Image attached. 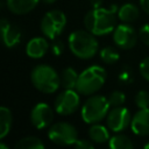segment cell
Segmentation results:
<instances>
[{
	"label": "cell",
	"instance_id": "obj_1",
	"mask_svg": "<svg viewBox=\"0 0 149 149\" xmlns=\"http://www.w3.org/2000/svg\"><path fill=\"white\" fill-rule=\"evenodd\" d=\"M116 15L118 12L115 9V6L108 9L102 7H94L85 15L84 26L95 36L107 35L115 29Z\"/></svg>",
	"mask_w": 149,
	"mask_h": 149
},
{
	"label": "cell",
	"instance_id": "obj_2",
	"mask_svg": "<svg viewBox=\"0 0 149 149\" xmlns=\"http://www.w3.org/2000/svg\"><path fill=\"white\" fill-rule=\"evenodd\" d=\"M95 35L86 30H76L69 36V48L71 52L79 59L92 58L99 48Z\"/></svg>",
	"mask_w": 149,
	"mask_h": 149
},
{
	"label": "cell",
	"instance_id": "obj_3",
	"mask_svg": "<svg viewBox=\"0 0 149 149\" xmlns=\"http://www.w3.org/2000/svg\"><path fill=\"white\" fill-rule=\"evenodd\" d=\"M31 84L42 93H54L61 86V77L56 70L47 64H40L31 70Z\"/></svg>",
	"mask_w": 149,
	"mask_h": 149
},
{
	"label": "cell",
	"instance_id": "obj_4",
	"mask_svg": "<svg viewBox=\"0 0 149 149\" xmlns=\"http://www.w3.org/2000/svg\"><path fill=\"white\" fill-rule=\"evenodd\" d=\"M106 77L107 73L104 68L92 65L79 73L76 90L83 95H92L104 86Z\"/></svg>",
	"mask_w": 149,
	"mask_h": 149
},
{
	"label": "cell",
	"instance_id": "obj_5",
	"mask_svg": "<svg viewBox=\"0 0 149 149\" xmlns=\"http://www.w3.org/2000/svg\"><path fill=\"white\" fill-rule=\"evenodd\" d=\"M109 101L108 98L95 94L90 97L81 107V119L86 123H97L107 116L109 112Z\"/></svg>",
	"mask_w": 149,
	"mask_h": 149
},
{
	"label": "cell",
	"instance_id": "obj_6",
	"mask_svg": "<svg viewBox=\"0 0 149 149\" xmlns=\"http://www.w3.org/2000/svg\"><path fill=\"white\" fill-rule=\"evenodd\" d=\"M66 16L62 10L54 9L47 12L41 20V31L45 37L55 40L65 28Z\"/></svg>",
	"mask_w": 149,
	"mask_h": 149
},
{
	"label": "cell",
	"instance_id": "obj_7",
	"mask_svg": "<svg viewBox=\"0 0 149 149\" xmlns=\"http://www.w3.org/2000/svg\"><path fill=\"white\" fill-rule=\"evenodd\" d=\"M48 137L58 146H73L78 140V133L74 126L68 122H56L48 130Z\"/></svg>",
	"mask_w": 149,
	"mask_h": 149
},
{
	"label": "cell",
	"instance_id": "obj_8",
	"mask_svg": "<svg viewBox=\"0 0 149 149\" xmlns=\"http://www.w3.org/2000/svg\"><path fill=\"white\" fill-rule=\"evenodd\" d=\"M80 102L77 90H64L55 99V111L59 115H70L77 111Z\"/></svg>",
	"mask_w": 149,
	"mask_h": 149
},
{
	"label": "cell",
	"instance_id": "obj_9",
	"mask_svg": "<svg viewBox=\"0 0 149 149\" xmlns=\"http://www.w3.org/2000/svg\"><path fill=\"white\" fill-rule=\"evenodd\" d=\"M107 127L113 133H121L132 123V115L128 108L123 106L113 107L107 114Z\"/></svg>",
	"mask_w": 149,
	"mask_h": 149
},
{
	"label": "cell",
	"instance_id": "obj_10",
	"mask_svg": "<svg viewBox=\"0 0 149 149\" xmlns=\"http://www.w3.org/2000/svg\"><path fill=\"white\" fill-rule=\"evenodd\" d=\"M137 38H139L137 33L128 23L119 24L113 30V41H114V43L123 50H128V49L134 48L136 42H137Z\"/></svg>",
	"mask_w": 149,
	"mask_h": 149
},
{
	"label": "cell",
	"instance_id": "obj_11",
	"mask_svg": "<svg viewBox=\"0 0 149 149\" xmlns=\"http://www.w3.org/2000/svg\"><path fill=\"white\" fill-rule=\"evenodd\" d=\"M54 120V112L49 105L40 102L35 105L30 112V121L37 129L47 128Z\"/></svg>",
	"mask_w": 149,
	"mask_h": 149
},
{
	"label": "cell",
	"instance_id": "obj_12",
	"mask_svg": "<svg viewBox=\"0 0 149 149\" xmlns=\"http://www.w3.org/2000/svg\"><path fill=\"white\" fill-rule=\"evenodd\" d=\"M0 30L2 42L7 48H14L20 43L21 31L15 24L10 23L6 19H2L0 23Z\"/></svg>",
	"mask_w": 149,
	"mask_h": 149
},
{
	"label": "cell",
	"instance_id": "obj_13",
	"mask_svg": "<svg viewBox=\"0 0 149 149\" xmlns=\"http://www.w3.org/2000/svg\"><path fill=\"white\" fill-rule=\"evenodd\" d=\"M130 127L135 135H149V108H140L132 118Z\"/></svg>",
	"mask_w": 149,
	"mask_h": 149
},
{
	"label": "cell",
	"instance_id": "obj_14",
	"mask_svg": "<svg viewBox=\"0 0 149 149\" xmlns=\"http://www.w3.org/2000/svg\"><path fill=\"white\" fill-rule=\"evenodd\" d=\"M49 44L44 37H34L26 45V54L28 57L37 59L43 57L48 51Z\"/></svg>",
	"mask_w": 149,
	"mask_h": 149
},
{
	"label": "cell",
	"instance_id": "obj_15",
	"mask_svg": "<svg viewBox=\"0 0 149 149\" xmlns=\"http://www.w3.org/2000/svg\"><path fill=\"white\" fill-rule=\"evenodd\" d=\"M41 0H6L8 9L16 15H23L31 12Z\"/></svg>",
	"mask_w": 149,
	"mask_h": 149
},
{
	"label": "cell",
	"instance_id": "obj_16",
	"mask_svg": "<svg viewBox=\"0 0 149 149\" xmlns=\"http://www.w3.org/2000/svg\"><path fill=\"white\" fill-rule=\"evenodd\" d=\"M108 130H109L108 127L99 125L98 122L92 123V126L88 129V136L94 143H105L111 139Z\"/></svg>",
	"mask_w": 149,
	"mask_h": 149
},
{
	"label": "cell",
	"instance_id": "obj_17",
	"mask_svg": "<svg viewBox=\"0 0 149 149\" xmlns=\"http://www.w3.org/2000/svg\"><path fill=\"white\" fill-rule=\"evenodd\" d=\"M139 15H140V10L137 6L133 3H125L120 8H118V17L125 23H130L136 21Z\"/></svg>",
	"mask_w": 149,
	"mask_h": 149
},
{
	"label": "cell",
	"instance_id": "obj_18",
	"mask_svg": "<svg viewBox=\"0 0 149 149\" xmlns=\"http://www.w3.org/2000/svg\"><path fill=\"white\" fill-rule=\"evenodd\" d=\"M78 73L72 68H65L61 73V86L64 90H76V85L78 81Z\"/></svg>",
	"mask_w": 149,
	"mask_h": 149
},
{
	"label": "cell",
	"instance_id": "obj_19",
	"mask_svg": "<svg viewBox=\"0 0 149 149\" xmlns=\"http://www.w3.org/2000/svg\"><path fill=\"white\" fill-rule=\"evenodd\" d=\"M12 122H13V116L12 112L9 108L1 106L0 107V139H5L12 128Z\"/></svg>",
	"mask_w": 149,
	"mask_h": 149
},
{
	"label": "cell",
	"instance_id": "obj_20",
	"mask_svg": "<svg viewBox=\"0 0 149 149\" xmlns=\"http://www.w3.org/2000/svg\"><path fill=\"white\" fill-rule=\"evenodd\" d=\"M108 146L112 149H132L134 147L130 139L123 134H116L108 141Z\"/></svg>",
	"mask_w": 149,
	"mask_h": 149
},
{
	"label": "cell",
	"instance_id": "obj_21",
	"mask_svg": "<svg viewBox=\"0 0 149 149\" xmlns=\"http://www.w3.org/2000/svg\"><path fill=\"white\" fill-rule=\"evenodd\" d=\"M15 148L16 149H43L44 144L36 136H26L15 144Z\"/></svg>",
	"mask_w": 149,
	"mask_h": 149
},
{
	"label": "cell",
	"instance_id": "obj_22",
	"mask_svg": "<svg viewBox=\"0 0 149 149\" xmlns=\"http://www.w3.org/2000/svg\"><path fill=\"white\" fill-rule=\"evenodd\" d=\"M119 52L113 47H105L100 50V58L106 64H114L119 61Z\"/></svg>",
	"mask_w": 149,
	"mask_h": 149
},
{
	"label": "cell",
	"instance_id": "obj_23",
	"mask_svg": "<svg viewBox=\"0 0 149 149\" xmlns=\"http://www.w3.org/2000/svg\"><path fill=\"white\" fill-rule=\"evenodd\" d=\"M108 101H109L111 107L123 106V104L126 102V95L121 91H113L108 97Z\"/></svg>",
	"mask_w": 149,
	"mask_h": 149
},
{
	"label": "cell",
	"instance_id": "obj_24",
	"mask_svg": "<svg viewBox=\"0 0 149 149\" xmlns=\"http://www.w3.org/2000/svg\"><path fill=\"white\" fill-rule=\"evenodd\" d=\"M135 105L139 108H149V92L142 90L135 95Z\"/></svg>",
	"mask_w": 149,
	"mask_h": 149
},
{
	"label": "cell",
	"instance_id": "obj_25",
	"mask_svg": "<svg viewBox=\"0 0 149 149\" xmlns=\"http://www.w3.org/2000/svg\"><path fill=\"white\" fill-rule=\"evenodd\" d=\"M119 80H120L121 83H125V84H128V83H130V81L133 80L132 70H130V69H128L127 66H125V68L121 70L120 74H119Z\"/></svg>",
	"mask_w": 149,
	"mask_h": 149
},
{
	"label": "cell",
	"instance_id": "obj_26",
	"mask_svg": "<svg viewBox=\"0 0 149 149\" xmlns=\"http://www.w3.org/2000/svg\"><path fill=\"white\" fill-rule=\"evenodd\" d=\"M140 73L146 80L149 81V57H146L140 63Z\"/></svg>",
	"mask_w": 149,
	"mask_h": 149
},
{
	"label": "cell",
	"instance_id": "obj_27",
	"mask_svg": "<svg viewBox=\"0 0 149 149\" xmlns=\"http://www.w3.org/2000/svg\"><path fill=\"white\" fill-rule=\"evenodd\" d=\"M93 141L90 139V140H84V139H80V140H77L73 144L74 148L77 149H92L94 146H93Z\"/></svg>",
	"mask_w": 149,
	"mask_h": 149
},
{
	"label": "cell",
	"instance_id": "obj_28",
	"mask_svg": "<svg viewBox=\"0 0 149 149\" xmlns=\"http://www.w3.org/2000/svg\"><path fill=\"white\" fill-rule=\"evenodd\" d=\"M139 37L140 40L146 44V45H149V23L147 24H143L140 29V33H139Z\"/></svg>",
	"mask_w": 149,
	"mask_h": 149
},
{
	"label": "cell",
	"instance_id": "obj_29",
	"mask_svg": "<svg viewBox=\"0 0 149 149\" xmlns=\"http://www.w3.org/2000/svg\"><path fill=\"white\" fill-rule=\"evenodd\" d=\"M51 51L55 56H61L64 52V44L62 41L59 40H54L52 44H51Z\"/></svg>",
	"mask_w": 149,
	"mask_h": 149
},
{
	"label": "cell",
	"instance_id": "obj_30",
	"mask_svg": "<svg viewBox=\"0 0 149 149\" xmlns=\"http://www.w3.org/2000/svg\"><path fill=\"white\" fill-rule=\"evenodd\" d=\"M140 6L143 9V12L149 14V0H140Z\"/></svg>",
	"mask_w": 149,
	"mask_h": 149
},
{
	"label": "cell",
	"instance_id": "obj_31",
	"mask_svg": "<svg viewBox=\"0 0 149 149\" xmlns=\"http://www.w3.org/2000/svg\"><path fill=\"white\" fill-rule=\"evenodd\" d=\"M41 1L44 2V3H49V5H50V3H54L56 0H41Z\"/></svg>",
	"mask_w": 149,
	"mask_h": 149
},
{
	"label": "cell",
	"instance_id": "obj_32",
	"mask_svg": "<svg viewBox=\"0 0 149 149\" xmlns=\"http://www.w3.org/2000/svg\"><path fill=\"white\" fill-rule=\"evenodd\" d=\"M144 148H146V149H149V142H148V143H146V144H144Z\"/></svg>",
	"mask_w": 149,
	"mask_h": 149
}]
</instances>
